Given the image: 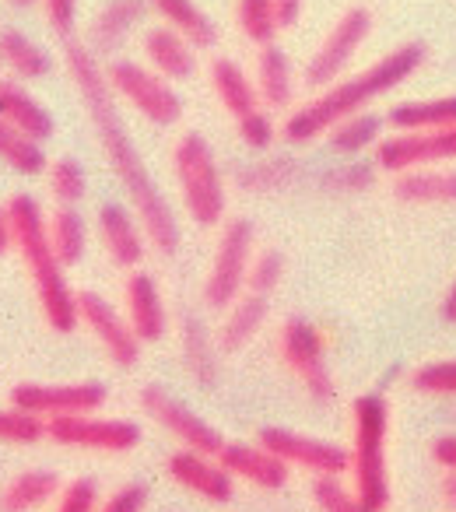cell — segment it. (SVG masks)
Listing matches in <instances>:
<instances>
[{
	"label": "cell",
	"instance_id": "obj_1",
	"mask_svg": "<svg viewBox=\"0 0 456 512\" xmlns=\"http://www.w3.org/2000/svg\"><path fill=\"white\" fill-rule=\"evenodd\" d=\"M67 74H71L74 88H78V95H81V106H85L88 120H92V127H95L102 158H106L113 176L120 179V186L127 190L148 242L162 256H176V249H179L176 211H172V204L165 200V193L158 190L148 162H144V155L137 151L127 123H123L120 109H116V95L106 81V67L95 60V53L88 50V46L67 43Z\"/></svg>",
	"mask_w": 456,
	"mask_h": 512
},
{
	"label": "cell",
	"instance_id": "obj_2",
	"mask_svg": "<svg viewBox=\"0 0 456 512\" xmlns=\"http://www.w3.org/2000/svg\"><path fill=\"white\" fill-rule=\"evenodd\" d=\"M428 60V46L411 39V43H400L397 50H390L386 57L372 60L365 71L351 74V78L334 81L330 88L316 92L306 106H299L281 127V137L288 144H309L316 137L327 134L334 123L358 116L372 106L376 99H383L386 92H393L397 85H404L407 78L425 67Z\"/></svg>",
	"mask_w": 456,
	"mask_h": 512
},
{
	"label": "cell",
	"instance_id": "obj_3",
	"mask_svg": "<svg viewBox=\"0 0 456 512\" xmlns=\"http://www.w3.org/2000/svg\"><path fill=\"white\" fill-rule=\"evenodd\" d=\"M8 211H11V228H15V249L22 256L25 271H29L32 288H36L46 327L53 334H74L81 323L78 292L67 281V267L60 264V256L53 253L43 207L29 193H15L8 200Z\"/></svg>",
	"mask_w": 456,
	"mask_h": 512
},
{
	"label": "cell",
	"instance_id": "obj_4",
	"mask_svg": "<svg viewBox=\"0 0 456 512\" xmlns=\"http://www.w3.org/2000/svg\"><path fill=\"white\" fill-rule=\"evenodd\" d=\"M390 404L379 393L351 400V449L348 474L365 512H383L390 505Z\"/></svg>",
	"mask_w": 456,
	"mask_h": 512
},
{
	"label": "cell",
	"instance_id": "obj_5",
	"mask_svg": "<svg viewBox=\"0 0 456 512\" xmlns=\"http://www.w3.org/2000/svg\"><path fill=\"white\" fill-rule=\"evenodd\" d=\"M172 169H176L179 197L197 228H218L225 225L228 193H225V172H221L214 148L204 134H183L172 148Z\"/></svg>",
	"mask_w": 456,
	"mask_h": 512
},
{
	"label": "cell",
	"instance_id": "obj_6",
	"mask_svg": "<svg viewBox=\"0 0 456 512\" xmlns=\"http://www.w3.org/2000/svg\"><path fill=\"white\" fill-rule=\"evenodd\" d=\"M257 256V232L246 218H228L221 225L218 246H214L211 267L204 278V302L214 313H225L236 299L246 295V278Z\"/></svg>",
	"mask_w": 456,
	"mask_h": 512
},
{
	"label": "cell",
	"instance_id": "obj_7",
	"mask_svg": "<svg viewBox=\"0 0 456 512\" xmlns=\"http://www.w3.org/2000/svg\"><path fill=\"white\" fill-rule=\"evenodd\" d=\"M106 81L113 95H120L137 116H144L155 127H172L183 120V99L172 88V81H165L141 60H109Z\"/></svg>",
	"mask_w": 456,
	"mask_h": 512
},
{
	"label": "cell",
	"instance_id": "obj_8",
	"mask_svg": "<svg viewBox=\"0 0 456 512\" xmlns=\"http://www.w3.org/2000/svg\"><path fill=\"white\" fill-rule=\"evenodd\" d=\"M278 351L285 369L292 372L302 383V390L316 400V404H330L337 397V383L327 369V337L316 323L292 316V320L281 327Z\"/></svg>",
	"mask_w": 456,
	"mask_h": 512
},
{
	"label": "cell",
	"instance_id": "obj_9",
	"mask_svg": "<svg viewBox=\"0 0 456 512\" xmlns=\"http://www.w3.org/2000/svg\"><path fill=\"white\" fill-rule=\"evenodd\" d=\"M46 439H50L53 446L81 449V453L123 456L141 446L144 432L137 421L102 418L99 411H92V414H71V418L46 421Z\"/></svg>",
	"mask_w": 456,
	"mask_h": 512
},
{
	"label": "cell",
	"instance_id": "obj_10",
	"mask_svg": "<svg viewBox=\"0 0 456 512\" xmlns=\"http://www.w3.org/2000/svg\"><path fill=\"white\" fill-rule=\"evenodd\" d=\"M369 32H372V11L362 8V4H351V8L327 29L323 43L313 50V57L306 60V71H302L306 85L323 92V88H330L334 81H341L344 67L355 60V53L362 50L365 39H369Z\"/></svg>",
	"mask_w": 456,
	"mask_h": 512
},
{
	"label": "cell",
	"instance_id": "obj_11",
	"mask_svg": "<svg viewBox=\"0 0 456 512\" xmlns=\"http://www.w3.org/2000/svg\"><path fill=\"white\" fill-rule=\"evenodd\" d=\"M257 442L274 453L281 463L288 467H299L309 470L313 477H344L348 474V449L337 446V442L327 439H316V435H302L292 432V428H281V425H264L257 432Z\"/></svg>",
	"mask_w": 456,
	"mask_h": 512
},
{
	"label": "cell",
	"instance_id": "obj_12",
	"mask_svg": "<svg viewBox=\"0 0 456 512\" xmlns=\"http://www.w3.org/2000/svg\"><path fill=\"white\" fill-rule=\"evenodd\" d=\"M141 407H144V414H148L155 425H162L183 449H193V453H204V456H218L221 446H225V439H221V432L211 425V421L200 418L193 407H186L183 400L165 393L162 386H144Z\"/></svg>",
	"mask_w": 456,
	"mask_h": 512
},
{
	"label": "cell",
	"instance_id": "obj_13",
	"mask_svg": "<svg viewBox=\"0 0 456 512\" xmlns=\"http://www.w3.org/2000/svg\"><path fill=\"white\" fill-rule=\"evenodd\" d=\"M11 404L36 414L43 421L71 418V414H92L106 404V386L102 383H18L11 390Z\"/></svg>",
	"mask_w": 456,
	"mask_h": 512
},
{
	"label": "cell",
	"instance_id": "obj_14",
	"mask_svg": "<svg viewBox=\"0 0 456 512\" xmlns=\"http://www.w3.org/2000/svg\"><path fill=\"white\" fill-rule=\"evenodd\" d=\"M78 316L92 337L99 341V348L106 351V358L116 365V369H134L141 362V341L130 330L127 313L113 306L106 295L99 292H81L78 295Z\"/></svg>",
	"mask_w": 456,
	"mask_h": 512
},
{
	"label": "cell",
	"instance_id": "obj_15",
	"mask_svg": "<svg viewBox=\"0 0 456 512\" xmlns=\"http://www.w3.org/2000/svg\"><path fill=\"white\" fill-rule=\"evenodd\" d=\"M442 162H456V127L425 130V134H390L376 148V165L393 176Z\"/></svg>",
	"mask_w": 456,
	"mask_h": 512
},
{
	"label": "cell",
	"instance_id": "obj_16",
	"mask_svg": "<svg viewBox=\"0 0 456 512\" xmlns=\"http://www.w3.org/2000/svg\"><path fill=\"white\" fill-rule=\"evenodd\" d=\"M165 470H169V481L176 488L190 491V495L204 498V502L225 505L236 491V481L225 467L218 463V456H204L193 453V449H179L165 460Z\"/></svg>",
	"mask_w": 456,
	"mask_h": 512
},
{
	"label": "cell",
	"instance_id": "obj_17",
	"mask_svg": "<svg viewBox=\"0 0 456 512\" xmlns=\"http://www.w3.org/2000/svg\"><path fill=\"white\" fill-rule=\"evenodd\" d=\"M95 232L106 249V256L123 271H137L144 260V249L151 246L144 225L137 221L134 211H127L123 204H102L95 214Z\"/></svg>",
	"mask_w": 456,
	"mask_h": 512
},
{
	"label": "cell",
	"instance_id": "obj_18",
	"mask_svg": "<svg viewBox=\"0 0 456 512\" xmlns=\"http://www.w3.org/2000/svg\"><path fill=\"white\" fill-rule=\"evenodd\" d=\"M123 313L141 344H158L169 334V309H165L162 288L151 274L130 271L127 285H123Z\"/></svg>",
	"mask_w": 456,
	"mask_h": 512
},
{
	"label": "cell",
	"instance_id": "obj_19",
	"mask_svg": "<svg viewBox=\"0 0 456 512\" xmlns=\"http://www.w3.org/2000/svg\"><path fill=\"white\" fill-rule=\"evenodd\" d=\"M218 463L232 474V481H246L250 488L278 491L288 484L292 467L281 463L274 453H267L260 442H225L218 453Z\"/></svg>",
	"mask_w": 456,
	"mask_h": 512
},
{
	"label": "cell",
	"instance_id": "obj_20",
	"mask_svg": "<svg viewBox=\"0 0 456 512\" xmlns=\"http://www.w3.org/2000/svg\"><path fill=\"white\" fill-rule=\"evenodd\" d=\"M144 64L155 74H162L165 81H190L197 74V46L190 39H183L179 32H172L169 25H155L144 32Z\"/></svg>",
	"mask_w": 456,
	"mask_h": 512
},
{
	"label": "cell",
	"instance_id": "obj_21",
	"mask_svg": "<svg viewBox=\"0 0 456 512\" xmlns=\"http://www.w3.org/2000/svg\"><path fill=\"white\" fill-rule=\"evenodd\" d=\"M0 120L11 123L18 134H25L36 144L53 141V134H57V120L50 109L15 81H0Z\"/></svg>",
	"mask_w": 456,
	"mask_h": 512
},
{
	"label": "cell",
	"instance_id": "obj_22",
	"mask_svg": "<svg viewBox=\"0 0 456 512\" xmlns=\"http://www.w3.org/2000/svg\"><path fill=\"white\" fill-rule=\"evenodd\" d=\"M148 0H106L99 11H95L92 25H88V50H116L120 43H127L130 32L144 22L148 15Z\"/></svg>",
	"mask_w": 456,
	"mask_h": 512
},
{
	"label": "cell",
	"instance_id": "obj_23",
	"mask_svg": "<svg viewBox=\"0 0 456 512\" xmlns=\"http://www.w3.org/2000/svg\"><path fill=\"white\" fill-rule=\"evenodd\" d=\"M207 78H211L214 99L221 102V109H225L232 120H243V116L264 109V106H260L257 85H253V78L236 64V60L214 57L211 67H207Z\"/></svg>",
	"mask_w": 456,
	"mask_h": 512
},
{
	"label": "cell",
	"instance_id": "obj_24",
	"mask_svg": "<svg viewBox=\"0 0 456 512\" xmlns=\"http://www.w3.org/2000/svg\"><path fill=\"white\" fill-rule=\"evenodd\" d=\"M393 197L411 207L456 204V169H407L393 176Z\"/></svg>",
	"mask_w": 456,
	"mask_h": 512
},
{
	"label": "cell",
	"instance_id": "obj_25",
	"mask_svg": "<svg viewBox=\"0 0 456 512\" xmlns=\"http://www.w3.org/2000/svg\"><path fill=\"white\" fill-rule=\"evenodd\" d=\"M267 313H271V299H260V295L246 292L243 299L232 302V306L225 309V320H221L218 334H214L218 351H225V355H236V351H243L246 344H250L253 337L264 330Z\"/></svg>",
	"mask_w": 456,
	"mask_h": 512
},
{
	"label": "cell",
	"instance_id": "obj_26",
	"mask_svg": "<svg viewBox=\"0 0 456 512\" xmlns=\"http://www.w3.org/2000/svg\"><path fill=\"white\" fill-rule=\"evenodd\" d=\"M386 127H390L393 134H425V130L456 127V95L397 102V106L386 113Z\"/></svg>",
	"mask_w": 456,
	"mask_h": 512
},
{
	"label": "cell",
	"instance_id": "obj_27",
	"mask_svg": "<svg viewBox=\"0 0 456 512\" xmlns=\"http://www.w3.org/2000/svg\"><path fill=\"white\" fill-rule=\"evenodd\" d=\"M257 95H260V106L264 109H288L295 99V71H292V60L288 53L281 50L278 43L264 46L257 57Z\"/></svg>",
	"mask_w": 456,
	"mask_h": 512
},
{
	"label": "cell",
	"instance_id": "obj_28",
	"mask_svg": "<svg viewBox=\"0 0 456 512\" xmlns=\"http://www.w3.org/2000/svg\"><path fill=\"white\" fill-rule=\"evenodd\" d=\"M60 477L57 470H22L0 488V512H36L50 505L60 495Z\"/></svg>",
	"mask_w": 456,
	"mask_h": 512
},
{
	"label": "cell",
	"instance_id": "obj_29",
	"mask_svg": "<svg viewBox=\"0 0 456 512\" xmlns=\"http://www.w3.org/2000/svg\"><path fill=\"white\" fill-rule=\"evenodd\" d=\"M148 8L162 18V25H169L172 32L190 39L197 50H211L218 43V29H214L211 15L200 8L197 0H148Z\"/></svg>",
	"mask_w": 456,
	"mask_h": 512
},
{
	"label": "cell",
	"instance_id": "obj_30",
	"mask_svg": "<svg viewBox=\"0 0 456 512\" xmlns=\"http://www.w3.org/2000/svg\"><path fill=\"white\" fill-rule=\"evenodd\" d=\"M179 348H183V362H186V372L193 376V383H200V386L218 383V341H214L211 330L204 327V320L183 316Z\"/></svg>",
	"mask_w": 456,
	"mask_h": 512
},
{
	"label": "cell",
	"instance_id": "obj_31",
	"mask_svg": "<svg viewBox=\"0 0 456 512\" xmlns=\"http://www.w3.org/2000/svg\"><path fill=\"white\" fill-rule=\"evenodd\" d=\"M0 64L18 81H39L53 71V57L22 29H0Z\"/></svg>",
	"mask_w": 456,
	"mask_h": 512
},
{
	"label": "cell",
	"instance_id": "obj_32",
	"mask_svg": "<svg viewBox=\"0 0 456 512\" xmlns=\"http://www.w3.org/2000/svg\"><path fill=\"white\" fill-rule=\"evenodd\" d=\"M383 116L376 113H358V116H348V120L334 123V127L327 130V148L334 151V155L341 158H358L362 151L369 148H379V141H383Z\"/></svg>",
	"mask_w": 456,
	"mask_h": 512
},
{
	"label": "cell",
	"instance_id": "obj_33",
	"mask_svg": "<svg viewBox=\"0 0 456 512\" xmlns=\"http://www.w3.org/2000/svg\"><path fill=\"white\" fill-rule=\"evenodd\" d=\"M46 232H50L53 253L60 256V264L74 267L85 260L88 253V221L78 207H57L46 214Z\"/></svg>",
	"mask_w": 456,
	"mask_h": 512
},
{
	"label": "cell",
	"instance_id": "obj_34",
	"mask_svg": "<svg viewBox=\"0 0 456 512\" xmlns=\"http://www.w3.org/2000/svg\"><path fill=\"white\" fill-rule=\"evenodd\" d=\"M299 176H302V165L295 162L292 155H271V158H260V162L236 169L239 190H250V193L288 190V186L299 183Z\"/></svg>",
	"mask_w": 456,
	"mask_h": 512
},
{
	"label": "cell",
	"instance_id": "obj_35",
	"mask_svg": "<svg viewBox=\"0 0 456 512\" xmlns=\"http://www.w3.org/2000/svg\"><path fill=\"white\" fill-rule=\"evenodd\" d=\"M0 162L8 165L18 176H43L46 172V151L43 144L29 141L25 134H18L11 123L0 120Z\"/></svg>",
	"mask_w": 456,
	"mask_h": 512
},
{
	"label": "cell",
	"instance_id": "obj_36",
	"mask_svg": "<svg viewBox=\"0 0 456 512\" xmlns=\"http://www.w3.org/2000/svg\"><path fill=\"white\" fill-rule=\"evenodd\" d=\"M236 25L250 43H257L264 50L281 32L278 4L274 0H236Z\"/></svg>",
	"mask_w": 456,
	"mask_h": 512
},
{
	"label": "cell",
	"instance_id": "obj_37",
	"mask_svg": "<svg viewBox=\"0 0 456 512\" xmlns=\"http://www.w3.org/2000/svg\"><path fill=\"white\" fill-rule=\"evenodd\" d=\"M46 186H50V197L57 200V207H78L88 193V176L78 158H57L46 165Z\"/></svg>",
	"mask_w": 456,
	"mask_h": 512
},
{
	"label": "cell",
	"instance_id": "obj_38",
	"mask_svg": "<svg viewBox=\"0 0 456 512\" xmlns=\"http://www.w3.org/2000/svg\"><path fill=\"white\" fill-rule=\"evenodd\" d=\"M376 183V169L365 162H355V158H348L344 165H334V169H323L320 172V190L330 193V197H355V193L369 190V186Z\"/></svg>",
	"mask_w": 456,
	"mask_h": 512
},
{
	"label": "cell",
	"instance_id": "obj_39",
	"mask_svg": "<svg viewBox=\"0 0 456 512\" xmlns=\"http://www.w3.org/2000/svg\"><path fill=\"white\" fill-rule=\"evenodd\" d=\"M46 439V421L22 407H0V446H36Z\"/></svg>",
	"mask_w": 456,
	"mask_h": 512
},
{
	"label": "cell",
	"instance_id": "obj_40",
	"mask_svg": "<svg viewBox=\"0 0 456 512\" xmlns=\"http://www.w3.org/2000/svg\"><path fill=\"white\" fill-rule=\"evenodd\" d=\"M411 390L421 397H456V358L418 365L411 372Z\"/></svg>",
	"mask_w": 456,
	"mask_h": 512
},
{
	"label": "cell",
	"instance_id": "obj_41",
	"mask_svg": "<svg viewBox=\"0 0 456 512\" xmlns=\"http://www.w3.org/2000/svg\"><path fill=\"white\" fill-rule=\"evenodd\" d=\"M285 281V256L278 249H264V253L253 256L250 264V278H246V292L260 295V299H271L274 292Z\"/></svg>",
	"mask_w": 456,
	"mask_h": 512
},
{
	"label": "cell",
	"instance_id": "obj_42",
	"mask_svg": "<svg viewBox=\"0 0 456 512\" xmlns=\"http://www.w3.org/2000/svg\"><path fill=\"white\" fill-rule=\"evenodd\" d=\"M313 502L320 512H365L355 488L344 484V477H313Z\"/></svg>",
	"mask_w": 456,
	"mask_h": 512
},
{
	"label": "cell",
	"instance_id": "obj_43",
	"mask_svg": "<svg viewBox=\"0 0 456 512\" xmlns=\"http://www.w3.org/2000/svg\"><path fill=\"white\" fill-rule=\"evenodd\" d=\"M236 130H239V141H243L250 151H257V155L271 151L274 141H278V127H274V120H271L267 109H257V113L236 120Z\"/></svg>",
	"mask_w": 456,
	"mask_h": 512
},
{
	"label": "cell",
	"instance_id": "obj_44",
	"mask_svg": "<svg viewBox=\"0 0 456 512\" xmlns=\"http://www.w3.org/2000/svg\"><path fill=\"white\" fill-rule=\"evenodd\" d=\"M99 484L92 477H78L67 481L60 488V495L53 498V512H99Z\"/></svg>",
	"mask_w": 456,
	"mask_h": 512
},
{
	"label": "cell",
	"instance_id": "obj_45",
	"mask_svg": "<svg viewBox=\"0 0 456 512\" xmlns=\"http://www.w3.org/2000/svg\"><path fill=\"white\" fill-rule=\"evenodd\" d=\"M144 509H148V488L137 481L116 488L113 495L99 505V512H144Z\"/></svg>",
	"mask_w": 456,
	"mask_h": 512
},
{
	"label": "cell",
	"instance_id": "obj_46",
	"mask_svg": "<svg viewBox=\"0 0 456 512\" xmlns=\"http://www.w3.org/2000/svg\"><path fill=\"white\" fill-rule=\"evenodd\" d=\"M43 15L57 36H71L78 22V0H43Z\"/></svg>",
	"mask_w": 456,
	"mask_h": 512
},
{
	"label": "cell",
	"instance_id": "obj_47",
	"mask_svg": "<svg viewBox=\"0 0 456 512\" xmlns=\"http://www.w3.org/2000/svg\"><path fill=\"white\" fill-rule=\"evenodd\" d=\"M432 460L439 463L442 470H456V432L439 435V439L432 442Z\"/></svg>",
	"mask_w": 456,
	"mask_h": 512
},
{
	"label": "cell",
	"instance_id": "obj_48",
	"mask_svg": "<svg viewBox=\"0 0 456 512\" xmlns=\"http://www.w3.org/2000/svg\"><path fill=\"white\" fill-rule=\"evenodd\" d=\"M8 249H15V228H11L8 204H0V256H8Z\"/></svg>",
	"mask_w": 456,
	"mask_h": 512
},
{
	"label": "cell",
	"instance_id": "obj_49",
	"mask_svg": "<svg viewBox=\"0 0 456 512\" xmlns=\"http://www.w3.org/2000/svg\"><path fill=\"white\" fill-rule=\"evenodd\" d=\"M278 4V18H281V29L285 25H295L302 15V8H306V0H274Z\"/></svg>",
	"mask_w": 456,
	"mask_h": 512
},
{
	"label": "cell",
	"instance_id": "obj_50",
	"mask_svg": "<svg viewBox=\"0 0 456 512\" xmlns=\"http://www.w3.org/2000/svg\"><path fill=\"white\" fill-rule=\"evenodd\" d=\"M439 495H442V502H446V509L456 512V470H446V474H442Z\"/></svg>",
	"mask_w": 456,
	"mask_h": 512
},
{
	"label": "cell",
	"instance_id": "obj_51",
	"mask_svg": "<svg viewBox=\"0 0 456 512\" xmlns=\"http://www.w3.org/2000/svg\"><path fill=\"white\" fill-rule=\"evenodd\" d=\"M442 320H446V323H456V281L449 285L446 299H442Z\"/></svg>",
	"mask_w": 456,
	"mask_h": 512
},
{
	"label": "cell",
	"instance_id": "obj_52",
	"mask_svg": "<svg viewBox=\"0 0 456 512\" xmlns=\"http://www.w3.org/2000/svg\"><path fill=\"white\" fill-rule=\"evenodd\" d=\"M15 11H29V8H43V0H11Z\"/></svg>",
	"mask_w": 456,
	"mask_h": 512
},
{
	"label": "cell",
	"instance_id": "obj_53",
	"mask_svg": "<svg viewBox=\"0 0 456 512\" xmlns=\"http://www.w3.org/2000/svg\"><path fill=\"white\" fill-rule=\"evenodd\" d=\"M0 71H4V64H0Z\"/></svg>",
	"mask_w": 456,
	"mask_h": 512
}]
</instances>
